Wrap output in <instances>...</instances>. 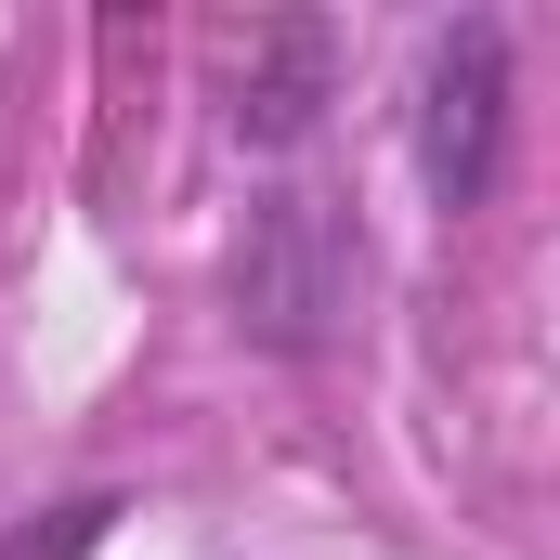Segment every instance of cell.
<instances>
[{"label": "cell", "mask_w": 560, "mask_h": 560, "mask_svg": "<svg viewBox=\"0 0 560 560\" xmlns=\"http://www.w3.org/2000/svg\"><path fill=\"white\" fill-rule=\"evenodd\" d=\"M495 131H509V52L495 26H456L430 39V79H418V170L443 209H469L495 183Z\"/></svg>", "instance_id": "6da1fadb"}]
</instances>
